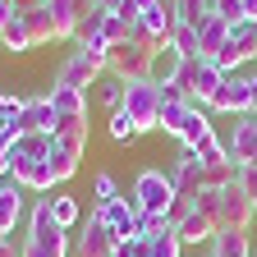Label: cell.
I'll list each match as a JSON object with an SVG mask.
<instances>
[{"mask_svg": "<svg viewBox=\"0 0 257 257\" xmlns=\"http://www.w3.org/2000/svg\"><path fill=\"white\" fill-rule=\"evenodd\" d=\"M23 257H69V230H64V225H55L51 198H37V202H32V211H28Z\"/></svg>", "mask_w": 257, "mask_h": 257, "instance_id": "6da1fadb", "label": "cell"}, {"mask_svg": "<svg viewBox=\"0 0 257 257\" xmlns=\"http://www.w3.org/2000/svg\"><path fill=\"white\" fill-rule=\"evenodd\" d=\"M134 207L143 211V216H170V202H175V184H170V170H156V166H147V170H138V179H134Z\"/></svg>", "mask_w": 257, "mask_h": 257, "instance_id": "7a4b0ae2", "label": "cell"}, {"mask_svg": "<svg viewBox=\"0 0 257 257\" xmlns=\"http://www.w3.org/2000/svg\"><path fill=\"white\" fill-rule=\"evenodd\" d=\"M152 46H143V42H119V46H110L106 51V69L119 78V83H143V78H152Z\"/></svg>", "mask_w": 257, "mask_h": 257, "instance_id": "3957f363", "label": "cell"}, {"mask_svg": "<svg viewBox=\"0 0 257 257\" xmlns=\"http://www.w3.org/2000/svg\"><path fill=\"white\" fill-rule=\"evenodd\" d=\"M124 110L134 115V124L143 128V134L161 128V124H156V119H161V87H156L152 78H143V83H124Z\"/></svg>", "mask_w": 257, "mask_h": 257, "instance_id": "277c9868", "label": "cell"}, {"mask_svg": "<svg viewBox=\"0 0 257 257\" xmlns=\"http://www.w3.org/2000/svg\"><path fill=\"white\" fill-rule=\"evenodd\" d=\"M106 74V55L101 51H74L69 60L60 64V74H55V87H92L96 78Z\"/></svg>", "mask_w": 257, "mask_h": 257, "instance_id": "5b68a950", "label": "cell"}, {"mask_svg": "<svg viewBox=\"0 0 257 257\" xmlns=\"http://www.w3.org/2000/svg\"><path fill=\"white\" fill-rule=\"evenodd\" d=\"M252 51H257V23H234L230 28V42L220 46V55H216V64H220V74H239V64H248L252 60Z\"/></svg>", "mask_w": 257, "mask_h": 257, "instance_id": "8992f818", "label": "cell"}, {"mask_svg": "<svg viewBox=\"0 0 257 257\" xmlns=\"http://www.w3.org/2000/svg\"><path fill=\"white\" fill-rule=\"evenodd\" d=\"M252 220H257V211H252V202H248V193L239 188V179L225 184V188H220V216H216V230H248Z\"/></svg>", "mask_w": 257, "mask_h": 257, "instance_id": "52a82bcc", "label": "cell"}, {"mask_svg": "<svg viewBox=\"0 0 257 257\" xmlns=\"http://www.w3.org/2000/svg\"><path fill=\"white\" fill-rule=\"evenodd\" d=\"M96 216L106 220V230H110V239L115 243H124V239H138V220H143V211L134 207V198H119L115 202H106V207H96Z\"/></svg>", "mask_w": 257, "mask_h": 257, "instance_id": "ba28073f", "label": "cell"}, {"mask_svg": "<svg viewBox=\"0 0 257 257\" xmlns=\"http://www.w3.org/2000/svg\"><path fill=\"white\" fill-rule=\"evenodd\" d=\"M170 184H175V198H198V193L207 188V170H202V156L198 152H184L175 156V170H170Z\"/></svg>", "mask_w": 257, "mask_h": 257, "instance_id": "9c48e42d", "label": "cell"}, {"mask_svg": "<svg viewBox=\"0 0 257 257\" xmlns=\"http://www.w3.org/2000/svg\"><path fill=\"white\" fill-rule=\"evenodd\" d=\"M10 134H55V106H51V92L46 96H23V110L10 124Z\"/></svg>", "mask_w": 257, "mask_h": 257, "instance_id": "30bf717a", "label": "cell"}, {"mask_svg": "<svg viewBox=\"0 0 257 257\" xmlns=\"http://www.w3.org/2000/svg\"><path fill=\"white\" fill-rule=\"evenodd\" d=\"M207 110L211 115H248V78L243 74H225L220 87L211 92Z\"/></svg>", "mask_w": 257, "mask_h": 257, "instance_id": "8fae6325", "label": "cell"}, {"mask_svg": "<svg viewBox=\"0 0 257 257\" xmlns=\"http://www.w3.org/2000/svg\"><path fill=\"white\" fill-rule=\"evenodd\" d=\"M46 10H51V23H55V42H64V37H74L78 23L96 10V0H46Z\"/></svg>", "mask_w": 257, "mask_h": 257, "instance_id": "7c38bea8", "label": "cell"}, {"mask_svg": "<svg viewBox=\"0 0 257 257\" xmlns=\"http://www.w3.org/2000/svg\"><path fill=\"white\" fill-rule=\"evenodd\" d=\"M5 166H10V179L28 193H51L55 188V175L46 161H19V156H5Z\"/></svg>", "mask_w": 257, "mask_h": 257, "instance_id": "4fadbf2b", "label": "cell"}, {"mask_svg": "<svg viewBox=\"0 0 257 257\" xmlns=\"http://www.w3.org/2000/svg\"><path fill=\"white\" fill-rule=\"evenodd\" d=\"M74 252H78V257H115V239H110L106 220L96 216V211L83 220V230H78V243H74Z\"/></svg>", "mask_w": 257, "mask_h": 257, "instance_id": "5bb4252c", "label": "cell"}, {"mask_svg": "<svg viewBox=\"0 0 257 257\" xmlns=\"http://www.w3.org/2000/svg\"><path fill=\"white\" fill-rule=\"evenodd\" d=\"M230 161L243 166H257V115H239L234 119V134H230Z\"/></svg>", "mask_w": 257, "mask_h": 257, "instance_id": "9a60e30c", "label": "cell"}, {"mask_svg": "<svg viewBox=\"0 0 257 257\" xmlns=\"http://www.w3.org/2000/svg\"><path fill=\"white\" fill-rule=\"evenodd\" d=\"M211 138H216V128H211V110H207V106H193L188 119H184V128H179V147H184V152H202Z\"/></svg>", "mask_w": 257, "mask_h": 257, "instance_id": "2e32d148", "label": "cell"}, {"mask_svg": "<svg viewBox=\"0 0 257 257\" xmlns=\"http://www.w3.org/2000/svg\"><path fill=\"white\" fill-rule=\"evenodd\" d=\"M175 234H179V243H184V248H193V243H211V239H216V220H211V216H202L198 207H188V211L175 220Z\"/></svg>", "mask_w": 257, "mask_h": 257, "instance_id": "e0dca14e", "label": "cell"}, {"mask_svg": "<svg viewBox=\"0 0 257 257\" xmlns=\"http://www.w3.org/2000/svg\"><path fill=\"white\" fill-rule=\"evenodd\" d=\"M220 64H211V60H193V96H188V101L193 106H207L211 101V92L220 87Z\"/></svg>", "mask_w": 257, "mask_h": 257, "instance_id": "ac0fdd59", "label": "cell"}, {"mask_svg": "<svg viewBox=\"0 0 257 257\" xmlns=\"http://www.w3.org/2000/svg\"><path fill=\"white\" fill-rule=\"evenodd\" d=\"M230 28H234V23H225V19H216V14H211V19L202 23V32H198V60H211V64H216L220 46L230 42Z\"/></svg>", "mask_w": 257, "mask_h": 257, "instance_id": "d6986e66", "label": "cell"}, {"mask_svg": "<svg viewBox=\"0 0 257 257\" xmlns=\"http://www.w3.org/2000/svg\"><path fill=\"white\" fill-rule=\"evenodd\" d=\"M51 106H55V124L60 119H87V92H78V87H51Z\"/></svg>", "mask_w": 257, "mask_h": 257, "instance_id": "ffe728a7", "label": "cell"}, {"mask_svg": "<svg viewBox=\"0 0 257 257\" xmlns=\"http://www.w3.org/2000/svg\"><path fill=\"white\" fill-rule=\"evenodd\" d=\"M23 193H28V188H19L14 179L0 184V234H14V225H19V216H23Z\"/></svg>", "mask_w": 257, "mask_h": 257, "instance_id": "44dd1931", "label": "cell"}, {"mask_svg": "<svg viewBox=\"0 0 257 257\" xmlns=\"http://www.w3.org/2000/svg\"><path fill=\"white\" fill-rule=\"evenodd\" d=\"M55 147L83 161V152H87V119H60L55 124Z\"/></svg>", "mask_w": 257, "mask_h": 257, "instance_id": "7402d4cb", "label": "cell"}, {"mask_svg": "<svg viewBox=\"0 0 257 257\" xmlns=\"http://www.w3.org/2000/svg\"><path fill=\"white\" fill-rule=\"evenodd\" d=\"M211 257H252V234L248 230H216Z\"/></svg>", "mask_w": 257, "mask_h": 257, "instance_id": "603a6c76", "label": "cell"}, {"mask_svg": "<svg viewBox=\"0 0 257 257\" xmlns=\"http://www.w3.org/2000/svg\"><path fill=\"white\" fill-rule=\"evenodd\" d=\"M170 10H175V23L202 32V23L211 19V0H170Z\"/></svg>", "mask_w": 257, "mask_h": 257, "instance_id": "cb8c5ba5", "label": "cell"}, {"mask_svg": "<svg viewBox=\"0 0 257 257\" xmlns=\"http://www.w3.org/2000/svg\"><path fill=\"white\" fill-rule=\"evenodd\" d=\"M179 64H184V55H179L170 42H166V46H156V55H152V83H175Z\"/></svg>", "mask_w": 257, "mask_h": 257, "instance_id": "d4e9b609", "label": "cell"}, {"mask_svg": "<svg viewBox=\"0 0 257 257\" xmlns=\"http://www.w3.org/2000/svg\"><path fill=\"white\" fill-rule=\"evenodd\" d=\"M23 23H28V37H32V46L55 42V23H51V10H46V5H42V10H32V14H23Z\"/></svg>", "mask_w": 257, "mask_h": 257, "instance_id": "484cf974", "label": "cell"}, {"mask_svg": "<svg viewBox=\"0 0 257 257\" xmlns=\"http://www.w3.org/2000/svg\"><path fill=\"white\" fill-rule=\"evenodd\" d=\"M188 110H193V101H161V134H175L179 138V128H184V119H188Z\"/></svg>", "mask_w": 257, "mask_h": 257, "instance_id": "4316f807", "label": "cell"}, {"mask_svg": "<svg viewBox=\"0 0 257 257\" xmlns=\"http://www.w3.org/2000/svg\"><path fill=\"white\" fill-rule=\"evenodd\" d=\"M0 46L5 51H28L32 46V37H28V23H23V14H14L5 28H0Z\"/></svg>", "mask_w": 257, "mask_h": 257, "instance_id": "83f0119b", "label": "cell"}, {"mask_svg": "<svg viewBox=\"0 0 257 257\" xmlns=\"http://www.w3.org/2000/svg\"><path fill=\"white\" fill-rule=\"evenodd\" d=\"M51 216H55V225H64V230H74V225L83 220V207H78V198H51Z\"/></svg>", "mask_w": 257, "mask_h": 257, "instance_id": "f1b7e54d", "label": "cell"}, {"mask_svg": "<svg viewBox=\"0 0 257 257\" xmlns=\"http://www.w3.org/2000/svg\"><path fill=\"white\" fill-rule=\"evenodd\" d=\"M179 252H184V243H179V234H175V225L147 239V257H179Z\"/></svg>", "mask_w": 257, "mask_h": 257, "instance_id": "f546056e", "label": "cell"}, {"mask_svg": "<svg viewBox=\"0 0 257 257\" xmlns=\"http://www.w3.org/2000/svg\"><path fill=\"white\" fill-rule=\"evenodd\" d=\"M138 134H143V128L134 124V115H128L124 106H119V110H110V138H115V143H134Z\"/></svg>", "mask_w": 257, "mask_h": 257, "instance_id": "4dcf8cb0", "label": "cell"}, {"mask_svg": "<svg viewBox=\"0 0 257 257\" xmlns=\"http://www.w3.org/2000/svg\"><path fill=\"white\" fill-rule=\"evenodd\" d=\"M170 46H175L184 60H198V28H184V23H175V32H170Z\"/></svg>", "mask_w": 257, "mask_h": 257, "instance_id": "1f68e13d", "label": "cell"}, {"mask_svg": "<svg viewBox=\"0 0 257 257\" xmlns=\"http://www.w3.org/2000/svg\"><path fill=\"white\" fill-rule=\"evenodd\" d=\"M46 166H51V175H55V184H64V179H74L78 175V156H69V152H51V161H46Z\"/></svg>", "mask_w": 257, "mask_h": 257, "instance_id": "d6a6232c", "label": "cell"}, {"mask_svg": "<svg viewBox=\"0 0 257 257\" xmlns=\"http://www.w3.org/2000/svg\"><path fill=\"white\" fill-rule=\"evenodd\" d=\"M128 28H134V23H124L119 14H106V32H101L106 51H110V46H119V42H128Z\"/></svg>", "mask_w": 257, "mask_h": 257, "instance_id": "836d02e7", "label": "cell"}, {"mask_svg": "<svg viewBox=\"0 0 257 257\" xmlns=\"http://www.w3.org/2000/svg\"><path fill=\"white\" fill-rule=\"evenodd\" d=\"M92 193H96V207L115 202V198H119V188H115V175H106V170H101V175L92 179Z\"/></svg>", "mask_w": 257, "mask_h": 257, "instance_id": "e575fe53", "label": "cell"}, {"mask_svg": "<svg viewBox=\"0 0 257 257\" xmlns=\"http://www.w3.org/2000/svg\"><path fill=\"white\" fill-rule=\"evenodd\" d=\"M211 14L225 23H243V0H211Z\"/></svg>", "mask_w": 257, "mask_h": 257, "instance_id": "d590c367", "label": "cell"}, {"mask_svg": "<svg viewBox=\"0 0 257 257\" xmlns=\"http://www.w3.org/2000/svg\"><path fill=\"white\" fill-rule=\"evenodd\" d=\"M193 207H198L202 216H211V220H216V216H220V188H202L198 198H193Z\"/></svg>", "mask_w": 257, "mask_h": 257, "instance_id": "8d00e7d4", "label": "cell"}, {"mask_svg": "<svg viewBox=\"0 0 257 257\" xmlns=\"http://www.w3.org/2000/svg\"><path fill=\"white\" fill-rule=\"evenodd\" d=\"M239 188L248 193V202H252V211H257V166H243V170H239Z\"/></svg>", "mask_w": 257, "mask_h": 257, "instance_id": "74e56055", "label": "cell"}, {"mask_svg": "<svg viewBox=\"0 0 257 257\" xmlns=\"http://www.w3.org/2000/svg\"><path fill=\"white\" fill-rule=\"evenodd\" d=\"M198 156H202V161H207V166H211V161H230V147H225V143H220V138H211V143H207V147H202V152H198Z\"/></svg>", "mask_w": 257, "mask_h": 257, "instance_id": "f35d334b", "label": "cell"}, {"mask_svg": "<svg viewBox=\"0 0 257 257\" xmlns=\"http://www.w3.org/2000/svg\"><path fill=\"white\" fill-rule=\"evenodd\" d=\"M0 257H23V243H14V239H0Z\"/></svg>", "mask_w": 257, "mask_h": 257, "instance_id": "ab89813d", "label": "cell"}, {"mask_svg": "<svg viewBox=\"0 0 257 257\" xmlns=\"http://www.w3.org/2000/svg\"><path fill=\"white\" fill-rule=\"evenodd\" d=\"M248 115H257V74H248Z\"/></svg>", "mask_w": 257, "mask_h": 257, "instance_id": "60d3db41", "label": "cell"}, {"mask_svg": "<svg viewBox=\"0 0 257 257\" xmlns=\"http://www.w3.org/2000/svg\"><path fill=\"white\" fill-rule=\"evenodd\" d=\"M46 0H14V14H32V10H42Z\"/></svg>", "mask_w": 257, "mask_h": 257, "instance_id": "b9f144b4", "label": "cell"}, {"mask_svg": "<svg viewBox=\"0 0 257 257\" xmlns=\"http://www.w3.org/2000/svg\"><path fill=\"white\" fill-rule=\"evenodd\" d=\"M10 19H14V0H0V28H5Z\"/></svg>", "mask_w": 257, "mask_h": 257, "instance_id": "7bdbcfd3", "label": "cell"}, {"mask_svg": "<svg viewBox=\"0 0 257 257\" xmlns=\"http://www.w3.org/2000/svg\"><path fill=\"white\" fill-rule=\"evenodd\" d=\"M243 19H248V23H257V0H243Z\"/></svg>", "mask_w": 257, "mask_h": 257, "instance_id": "ee69618b", "label": "cell"}, {"mask_svg": "<svg viewBox=\"0 0 257 257\" xmlns=\"http://www.w3.org/2000/svg\"><path fill=\"white\" fill-rule=\"evenodd\" d=\"M10 124H14V119H5V115H0V147L10 143Z\"/></svg>", "mask_w": 257, "mask_h": 257, "instance_id": "f6af8a7d", "label": "cell"}, {"mask_svg": "<svg viewBox=\"0 0 257 257\" xmlns=\"http://www.w3.org/2000/svg\"><path fill=\"white\" fill-rule=\"evenodd\" d=\"M96 5H101V10H110V14H115V10L124 5V0H96Z\"/></svg>", "mask_w": 257, "mask_h": 257, "instance_id": "bcb514c9", "label": "cell"}, {"mask_svg": "<svg viewBox=\"0 0 257 257\" xmlns=\"http://www.w3.org/2000/svg\"><path fill=\"white\" fill-rule=\"evenodd\" d=\"M0 239H10V234H0Z\"/></svg>", "mask_w": 257, "mask_h": 257, "instance_id": "7dc6e473", "label": "cell"}, {"mask_svg": "<svg viewBox=\"0 0 257 257\" xmlns=\"http://www.w3.org/2000/svg\"><path fill=\"white\" fill-rule=\"evenodd\" d=\"M252 60H257V51H252Z\"/></svg>", "mask_w": 257, "mask_h": 257, "instance_id": "c3c4849f", "label": "cell"}, {"mask_svg": "<svg viewBox=\"0 0 257 257\" xmlns=\"http://www.w3.org/2000/svg\"><path fill=\"white\" fill-rule=\"evenodd\" d=\"M166 5H170V0H166Z\"/></svg>", "mask_w": 257, "mask_h": 257, "instance_id": "681fc988", "label": "cell"}]
</instances>
